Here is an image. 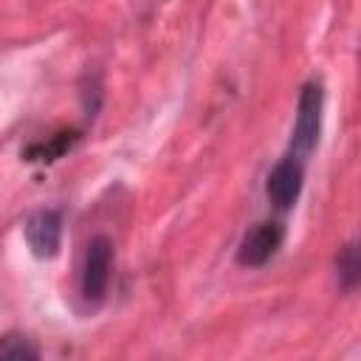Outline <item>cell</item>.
<instances>
[{
  "label": "cell",
  "instance_id": "1",
  "mask_svg": "<svg viewBox=\"0 0 361 361\" xmlns=\"http://www.w3.org/2000/svg\"><path fill=\"white\" fill-rule=\"evenodd\" d=\"M322 107H324V90L319 82H307L299 93L296 104V124H293V138H290V152L293 158L305 161L322 133Z\"/></svg>",
  "mask_w": 361,
  "mask_h": 361
},
{
  "label": "cell",
  "instance_id": "2",
  "mask_svg": "<svg viewBox=\"0 0 361 361\" xmlns=\"http://www.w3.org/2000/svg\"><path fill=\"white\" fill-rule=\"evenodd\" d=\"M110 268H113V243H110V237L99 234L87 243V251H85V265H82V279H79L85 302L99 305L104 299L107 282H110Z\"/></svg>",
  "mask_w": 361,
  "mask_h": 361
},
{
  "label": "cell",
  "instance_id": "3",
  "mask_svg": "<svg viewBox=\"0 0 361 361\" xmlns=\"http://www.w3.org/2000/svg\"><path fill=\"white\" fill-rule=\"evenodd\" d=\"M285 240V228L276 223V220H265V223H257L240 243L237 248V262L245 265V268H259L265 265L282 245Z\"/></svg>",
  "mask_w": 361,
  "mask_h": 361
},
{
  "label": "cell",
  "instance_id": "4",
  "mask_svg": "<svg viewBox=\"0 0 361 361\" xmlns=\"http://www.w3.org/2000/svg\"><path fill=\"white\" fill-rule=\"evenodd\" d=\"M25 243L37 259H51L59 251L62 243V217L54 209L34 212L25 220Z\"/></svg>",
  "mask_w": 361,
  "mask_h": 361
},
{
  "label": "cell",
  "instance_id": "5",
  "mask_svg": "<svg viewBox=\"0 0 361 361\" xmlns=\"http://www.w3.org/2000/svg\"><path fill=\"white\" fill-rule=\"evenodd\" d=\"M302 178H305V169H302V161L293 158V155H285L268 175V183H265V192L271 197V203L276 209H290L302 192Z\"/></svg>",
  "mask_w": 361,
  "mask_h": 361
},
{
  "label": "cell",
  "instance_id": "6",
  "mask_svg": "<svg viewBox=\"0 0 361 361\" xmlns=\"http://www.w3.org/2000/svg\"><path fill=\"white\" fill-rule=\"evenodd\" d=\"M336 279L341 290L361 288V240L347 243L336 257Z\"/></svg>",
  "mask_w": 361,
  "mask_h": 361
},
{
  "label": "cell",
  "instance_id": "7",
  "mask_svg": "<svg viewBox=\"0 0 361 361\" xmlns=\"http://www.w3.org/2000/svg\"><path fill=\"white\" fill-rule=\"evenodd\" d=\"M76 141V133H56L48 144L42 141V144H34V147H28V161H54V158H59L65 149H71V144Z\"/></svg>",
  "mask_w": 361,
  "mask_h": 361
},
{
  "label": "cell",
  "instance_id": "8",
  "mask_svg": "<svg viewBox=\"0 0 361 361\" xmlns=\"http://www.w3.org/2000/svg\"><path fill=\"white\" fill-rule=\"evenodd\" d=\"M0 358H3V361H37V358H39V350H37L28 338L8 333V336L0 341Z\"/></svg>",
  "mask_w": 361,
  "mask_h": 361
}]
</instances>
